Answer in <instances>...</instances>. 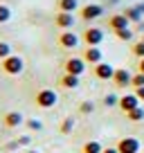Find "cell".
<instances>
[{"instance_id": "obj_20", "label": "cell", "mask_w": 144, "mask_h": 153, "mask_svg": "<svg viewBox=\"0 0 144 153\" xmlns=\"http://www.w3.org/2000/svg\"><path fill=\"white\" fill-rule=\"evenodd\" d=\"M115 36L120 38V41H133V38H135V29H131V27H126V29H117Z\"/></svg>"}, {"instance_id": "obj_9", "label": "cell", "mask_w": 144, "mask_h": 153, "mask_svg": "<svg viewBox=\"0 0 144 153\" xmlns=\"http://www.w3.org/2000/svg\"><path fill=\"white\" fill-rule=\"evenodd\" d=\"M140 106V99H137V95H122L120 97V104H117V108L122 110V113H131V110H135Z\"/></svg>"}, {"instance_id": "obj_24", "label": "cell", "mask_w": 144, "mask_h": 153, "mask_svg": "<svg viewBox=\"0 0 144 153\" xmlns=\"http://www.w3.org/2000/svg\"><path fill=\"white\" fill-rule=\"evenodd\" d=\"M7 56H11V45L7 41H0V61L7 59Z\"/></svg>"}, {"instance_id": "obj_14", "label": "cell", "mask_w": 144, "mask_h": 153, "mask_svg": "<svg viewBox=\"0 0 144 153\" xmlns=\"http://www.w3.org/2000/svg\"><path fill=\"white\" fill-rule=\"evenodd\" d=\"M108 25H111L113 32H117V29H126L131 27V20L126 18V14H113L111 20H108Z\"/></svg>"}, {"instance_id": "obj_28", "label": "cell", "mask_w": 144, "mask_h": 153, "mask_svg": "<svg viewBox=\"0 0 144 153\" xmlns=\"http://www.w3.org/2000/svg\"><path fill=\"white\" fill-rule=\"evenodd\" d=\"M25 124H27V128H29V131H41V128H43V124H41L39 120H27Z\"/></svg>"}, {"instance_id": "obj_22", "label": "cell", "mask_w": 144, "mask_h": 153, "mask_svg": "<svg viewBox=\"0 0 144 153\" xmlns=\"http://www.w3.org/2000/svg\"><path fill=\"white\" fill-rule=\"evenodd\" d=\"M131 52H133L135 59H144V41H135L133 48H131Z\"/></svg>"}, {"instance_id": "obj_31", "label": "cell", "mask_w": 144, "mask_h": 153, "mask_svg": "<svg viewBox=\"0 0 144 153\" xmlns=\"http://www.w3.org/2000/svg\"><path fill=\"white\" fill-rule=\"evenodd\" d=\"M135 95H137L140 101H144V86H142V88H135Z\"/></svg>"}, {"instance_id": "obj_26", "label": "cell", "mask_w": 144, "mask_h": 153, "mask_svg": "<svg viewBox=\"0 0 144 153\" xmlns=\"http://www.w3.org/2000/svg\"><path fill=\"white\" fill-rule=\"evenodd\" d=\"M131 86H133V88H142V86H144V72H137V74H133V81H131Z\"/></svg>"}, {"instance_id": "obj_33", "label": "cell", "mask_w": 144, "mask_h": 153, "mask_svg": "<svg viewBox=\"0 0 144 153\" xmlns=\"http://www.w3.org/2000/svg\"><path fill=\"white\" fill-rule=\"evenodd\" d=\"M101 153H120V151H117V146H113V149H104Z\"/></svg>"}, {"instance_id": "obj_23", "label": "cell", "mask_w": 144, "mask_h": 153, "mask_svg": "<svg viewBox=\"0 0 144 153\" xmlns=\"http://www.w3.org/2000/svg\"><path fill=\"white\" fill-rule=\"evenodd\" d=\"M11 20V9L9 5H0V25H5Z\"/></svg>"}, {"instance_id": "obj_12", "label": "cell", "mask_w": 144, "mask_h": 153, "mask_svg": "<svg viewBox=\"0 0 144 153\" xmlns=\"http://www.w3.org/2000/svg\"><path fill=\"white\" fill-rule=\"evenodd\" d=\"M54 23H56V27H61V29H72L74 27V14H70V11H59L56 18H54Z\"/></svg>"}, {"instance_id": "obj_7", "label": "cell", "mask_w": 144, "mask_h": 153, "mask_svg": "<svg viewBox=\"0 0 144 153\" xmlns=\"http://www.w3.org/2000/svg\"><path fill=\"white\" fill-rule=\"evenodd\" d=\"M59 45H61L63 50H74L79 45V36L72 29H63L61 36H59Z\"/></svg>"}, {"instance_id": "obj_19", "label": "cell", "mask_w": 144, "mask_h": 153, "mask_svg": "<svg viewBox=\"0 0 144 153\" xmlns=\"http://www.w3.org/2000/svg\"><path fill=\"white\" fill-rule=\"evenodd\" d=\"M59 131H61L63 135H70L72 131H74V117H65V120L61 122V126H59Z\"/></svg>"}, {"instance_id": "obj_5", "label": "cell", "mask_w": 144, "mask_h": 153, "mask_svg": "<svg viewBox=\"0 0 144 153\" xmlns=\"http://www.w3.org/2000/svg\"><path fill=\"white\" fill-rule=\"evenodd\" d=\"M101 14H104V7L97 5V2H90V5L81 7V20H86V23H92V20L101 18Z\"/></svg>"}, {"instance_id": "obj_1", "label": "cell", "mask_w": 144, "mask_h": 153, "mask_svg": "<svg viewBox=\"0 0 144 153\" xmlns=\"http://www.w3.org/2000/svg\"><path fill=\"white\" fill-rule=\"evenodd\" d=\"M2 70H5L9 76L20 74V72L25 70V61H23V56H18V54H11V56L2 59Z\"/></svg>"}, {"instance_id": "obj_32", "label": "cell", "mask_w": 144, "mask_h": 153, "mask_svg": "<svg viewBox=\"0 0 144 153\" xmlns=\"http://www.w3.org/2000/svg\"><path fill=\"white\" fill-rule=\"evenodd\" d=\"M135 32H144V20L142 23H135Z\"/></svg>"}, {"instance_id": "obj_11", "label": "cell", "mask_w": 144, "mask_h": 153, "mask_svg": "<svg viewBox=\"0 0 144 153\" xmlns=\"http://www.w3.org/2000/svg\"><path fill=\"white\" fill-rule=\"evenodd\" d=\"M83 61L90 63V65H97V63H101V61H104L101 48H99V45H95V48H86V52H83Z\"/></svg>"}, {"instance_id": "obj_36", "label": "cell", "mask_w": 144, "mask_h": 153, "mask_svg": "<svg viewBox=\"0 0 144 153\" xmlns=\"http://www.w3.org/2000/svg\"><path fill=\"white\" fill-rule=\"evenodd\" d=\"M27 153H39V151H36V149H27Z\"/></svg>"}, {"instance_id": "obj_13", "label": "cell", "mask_w": 144, "mask_h": 153, "mask_svg": "<svg viewBox=\"0 0 144 153\" xmlns=\"http://www.w3.org/2000/svg\"><path fill=\"white\" fill-rule=\"evenodd\" d=\"M2 122H5L7 128H18L20 124H25V117H23V113H18V110H9Z\"/></svg>"}, {"instance_id": "obj_4", "label": "cell", "mask_w": 144, "mask_h": 153, "mask_svg": "<svg viewBox=\"0 0 144 153\" xmlns=\"http://www.w3.org/2000/svg\"><path fill=\"white\" fill-rule=\"evenodd\" d=\"M117 151L120 153H140V140L133 137V135H126V137L117 140Z\"/></svg>"}, {"instance_id": "obj_8", "label": "cell", "mask_w": 144, "mask_h": 153, "mask_svg": "<svg viewBox=\"0 0 144 153\" xmlns=\"http://www.w3.org/2000/svg\"><path fill=\"white\" fill-rule=\"evenodd\" d=\"M113 81H115L117 88H122V90H124V88L131 86V81H133V74H131L126 68H117L115 74H113Z\"/></svg>"}, {"instance_id": "obj_37", "label": "cell", "mask_w": 144, "mask_h": 153, "mask_svg": "<svg viewBox=\"0 0 144 153\" xmlns=\"http://www.w3.org/2000/svg\"><path fill=\"white\" fill-rule=\"evenodd\" d=\"M142 41H144V32H142Z\"/></svg>"}, {"instance_id": "obj_30", "label": "cell", "mask_w": 144, "mask_h": 153, "mask_svg": "<svg viewBox=\"0 0 144 153\" xmlns=\"http://www.w3.org/2000/svg\"><path fill=\"white\" fill-rule=\"evenodd\" d=\"M5 149H7V151H16V149H18V142H16V140H14V142H7Z\"/></svg>"}, {"instance_id": "obj_34", "label": "cell", "mask_w": 144, "mask_h": 153, "mask_svg": "<svg viewBox=\"0 0 144 153\" xmlns=\"http://www.w3.org/2000/svg\"><path fill=\"white\" fill-rule=\"evenodd\" d=\"M135 7H137V9H140V11H142V14H144V2H137V5H135Z\"/></svg>"}, {"instance_id": "obj_15", "label": "cell", "mask_w": 144, "mask_h": 153, "mask_svg": "<svg viewBox=\"0 0 144 153\" xmlns=\"http://www.w3.org/2000/svg\"><path fill=\"white\" fill-rule=\"evenodd\" d=\"M59 83H61L63 88H68V90H74V88H79V83H81V76L63 72V76H61V81H59Z\"/></svg>"}, {"instance_id": "obj_25", "label": "cell", "mask_w": 144, "mask_h": 153, "mask_svg": "<svg viewBox=\"0 0 144 153\" xmlns=\"http://www.w3.org/2000/svg\"><path fill=\"white\" fill-rule=\"evenodd\" d=\"M92 110H95V104H92V101H81V104H79V113L81 115H90Z\"/></svg>"}, {"instance_id": "obj_2", "label": "cell", "mask_w": 144, "mask_h": 153, "mask_svg": "<svg viewBox=\"0 0 144 153\" xmlns=\"http://www.w3.org/2000/svg\"><path fill=\"white\" fill-rule=\"evenodd\" d=\"M56 101H59V95L52 88H43V90L36 92V106L39 108H54Z\"/></svg>"}, {"instance_id": "obj_21", "label": "cell", "mask_w": 144, "mask_h": 153, "mask_svg": "<svg viewBox=\"0 0 144 153\" xmlns=\"http://www.w3.org/2000/svg\"><path fill=\"white\" fill-rule=\"evenodd\" d=\"M126 117H128L131 122H142V120H144V108H142V106H137L135 110L126 113Z\"/></svg>"}, {"instance_id": "obj_29", "label": "cell", "mask_w": 144, "mask_h": 153, "mask_svg": "<svg viewBox=\"0 0 144 153\" xmlns=\"http://www.w3.org/2000/svg\"><path fill=\"white\" fill-rule=\"evenodd\" d=\"M16 142H18V146H23V149H27L29 144H32V137H29V135H20L18 140H16Z\"/></svg>"}, {"instance_id": "obj_16", "label": "cell", "mask_w": 144, "mask_h": 153, "mask_svg": "<svg viewBox=\"0 0 144 153\" xmlns=\"http://www.w3.org/2000/svg\"><path fill=\"white\" fill-rule=\"evenodd\" d=\"M124 14H126V18H128L131 23H142V20H144V14H142L135 5L128 7V9H124Z\"/></svg>"}, {"instance_id": "obj_17", "label": "cell", "mask_w": 144, "mask_h": 153, "mask_svg": "<svg viewBox=\"0 0 144 153\" xmlns=\"http://www.w3.org/2000/svg\"><path fill=\"white\" fill-rule=\"evenodd\" d=\"M77 9H79V0H59V11H70V14H74Z\"/></svg>"}, {"instance_id": "obj_6", "label": "cell", "mask_w": 144, "mask_h": 153, "mask_svg": "<svg viewBox=\"0 0 144 153\" xmlns=\"http://www.w3.org/2000/svg\"><path fill=\"white\" fill-rule=\"evenodd\" d=\"M101 41H104V29H99V27H88L86 32H83V43H86L88 48L101 45Z\"/></svg>"}, {"instance_id": "obj_27", "label": "cell", "mask_w": 144, "mask_h": 153, "mask_svg": "<svg viewBox=\"0 0 144 153\" xmlns=\"http://www.w3.org/2000/svg\"><path fill=\"white\" fill-rule=\"evenodd\" d=\"M104 104L108 106V108H113V106L120 104V97H117V95H106V97H104Z\"/></svg>"}, {"instance_id": "obj_35", "label": "cell", "mask_w": 144, "mask_h": 153, "mask_svg": "<svg viewBox=\"0 0 144 153\" xmlns=\"http://www.w3.org/2000/svg\"><path fill=\"white\" fill-rule=\"evenodd\" d=\"M140 72H144V59H140Z\"/></svg>"}, {"instance_id": "obj_18", "label": "cell", "mask_w": 144, "mask_h": 153, "mask_svg": "<svg viewBox=\"0 0 144 153\" xmlns=\"http://www.w3.org/2000/svg\"><path fill=\"white\" fill-rule=\"evenodd\" d=\"M83 153H101L104 151V146H101V142H97V140H90V142H86L81 146Z\"/></svg>"}, {"instance_id": "obj_3", "label": "cell", "mask_w": 144, "mask_h": 153, "mask_svg": "<svg viewBox=\"0 0 144 153\" xmlns=\"http://www.w3.org/2000/svg\"><path fill=\"white\" fill-rule=\"evenodd\" d=\"M63 72L81 76L83 72H86V61H83V56H70L65 63H63Z\"/></svg>"}, {"instance_id": "obj_10", "label": "cell", "mask_w": 144, "mask_h": 153, "mask_svg": "<svg viewBox=\"0 0 144 153\" xmlns=\"http://www.w3.org/2000/svg\"><path fill=\"white\" fill-rule=\"evenodd\" d=\"M113 74H115V68H113L111 63L101 61V63L95 65V76L99 79V81H108V79H113Z\"/></svg>"}]
</instances>
